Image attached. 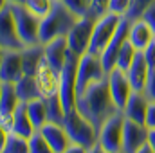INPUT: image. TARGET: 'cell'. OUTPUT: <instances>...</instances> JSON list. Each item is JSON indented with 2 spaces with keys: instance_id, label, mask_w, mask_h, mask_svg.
Segmentation results:
<instances>
[{
  "instance_id": "6da1fadb",
  "label": "cell",
  "mask_w": 155,
  "mask_h": 153,
  "mask_svg": "<svg viewBox=\"0 0 155 153\" xmlns=\"http://www.w3.org/2000/svg\"><path fill=\"white\" fill-rule=\"evenodd\" d=\"M76 108L79 114H83L97 130L103 126V122L119 112L114 103V97L110 94L108 76L92 83L83 94L76 97Z\"/></svg>"
},
{
  "instance_id": "7a4b0ae2",
  "label": "cell",
  "mask_w": 155,
  "mask_h": 153,
  "mask_svg": "<svg viewBox=\"0 0 155 153\" xmlns=\"http://www.w3.org/2000/svg\"><path fill=\"white\" fill-rule=\"evenodd\" d=\"M78 20L79 16L63 0H54L49 15H45L40 22V41L45 45L54 38L67 36Z\"/></svg>"
},
{
  "instance_id": "3957f363",
  "label": "cell",
  "mask_w": 155,
  "mask_h": 153,
  "mask_svg": "<svg viewBox=\"0 0 155 153\" xmlns=\"http://www.w3.org/2000/svg\"><path fill=\"white\" fill-rule=\"evenodd\" d=\"M63 126H65V130H67L72 144H79V146L90 150L99 141V130L83 114H79L78 108H74V110H71V112L65 114Z\"/></svg>"
},
{
  "instance_id": "277c9868",
  "label": "cell",
  "mask_w": 155,
  "mask_h": 153,
  "mask_svg": "<svg viewBox=\"0 0 155 153\" xmlns=\"http://www.w3.org/2000/svg\"><path fill=\"white\" fill-rule=\"evenodd\" d=\"M79 58L76 52L69 50L67 61L60 72V99L63 103L65 112H71L76 108V79H78V67H79Z\"/></svg>"
},
{
  "instance_id": "5b68a950",
  "label": "cell",
  "mask_w": 155,
  "mask_h": 153,
  "mask_svg": "<svg viewBox=\"0 0 155 153\" xmlns=\"http://www.w3.org/2000/svg\"><path fill=\"white\" fill-rule=\"evenodd\" d=\"M9 7H11L18 34L24 41V45L27 47V45L41 43L40 41V22H41V18L36 16L31 9H27L24 4H9Z\"/></svg>"
},
{
  "instance_id": "8992f818",
  "label": "cell",
  "mask_w": 155,
  "mask_h": 153,
  "mask_svg": "<svg viewBox=\"0 0 155 153\" xmlns=\"http://www.w3.org/2000/svg\"><path fill=\"white\" fill-rule=\"evenodd\" d=\"M121 15L116 13H107L105 16L97 18L96 20V25H94V33H92V40H90V45H88V54H94V56H101L103 50L107 49L108 41L112 40L114 33H116L117 25L121 22Z\"/></svg>"
},
{
  "instance_id": "52a82bcc",
  "label": "cell",
  "mask_w": 155,
  "mask_h": 153,
  "mask_svg": "<svg viewBox=\"0 0 155 153\" xmlns=\"http://www.w3.org/2000/svg\"><path fill=\"white\" fill-rule=\"evenodd\" d=\"M108 76V72L103 67V61L99 56L94 54H83L79 58V67H78V79H76V97L83 94L92 83L103 79Z\"/></svg>"
},
{
  "instance_id": "ba28073f",
  "label": "cell",
  "mask_w": 155,
  "mask_h": 153,
  "mask_svg": "<svg viewBox=\"0 0 155 153\" xmlns=\"http://www.w3.org/2000/svg\"><path fill=\"white\" fill-rule=\"evenodd\" d=\"M123 128H124V114L119 110L108 117L99 128V144L110 153H121L123 150Z\"/></svg>"
},
{
  "instance_id": "9c48e42d",
  "label": "cell",
  "mask_w": 155,
  "mask_h": 153,
  "mask_svg": "<svg viewBox=\"0 0 155 153\" xmlns=\"http://www.w3.org/2000/svg\"><path fill=\"white\" fill-rule=\"evenodd\" d=\"M94 25H96V20L90 15H85V16H81L78 20L76 25L69 31V34H67L69 49L72 52H76L78 56L87 54L90 40H92V33H94Z\"/></svg>"
},
{
  "instance_id": "30bf717a",
  "label": "cell",
  "mask_w": 155,
  "mask_h": 153,
  "mask_svg": "<svg viewBox=\"0 0 155 153\" xmlns=\"http://www.w3.org/2000/svg\"><path fill=\"white\" fill-rule=\"evenodd\" d=\"M24 47L25 45L18 34L9 4H2V7H0V49L24 50Z\"/></svg>"
},
{
  "instance_id": "8fae6325",
  "label": "cell",
  "mask_w": 155,
  "mask_h": 153,
  "mask_svg": "<svg viewBox=\"0 0 155 153\" xmlns=\"http://www.w3.org/2000/svg\"><path fill=\"white\" fill-rule=\"evenodd\" d=\"M130 25H132V20H130L128 16H123V18H121V22H119V25H117L116 33H114V36H112V40L108 41L107 49H105V50H103V54L99 56V58H101V61H103V67H105V70H107V72H110V70L116 67L119 50L123 49L124 41L128 40Z\"/></svg>"
},
{
  "instance_id": "7c38bea8",
  "label": "cell",
  "mask_w": 155,
  "mask_h": 153,
  "mask_svg": "<svg viewBox=\"0 0 155 153\" xmlns=\"http://www.w3.org/2000/svg\"><path fill=\"white\" fill-rule=\"evenodd\" d=\"M24 76V58L22 50L2 49L0 50V81L18 83Z\"/></svg>"
},
{
  "instance_id": "4fadbf2b",
  "label": "cell",
  "mask_w": 155,
  "mask_h": 153,
  "mask_svg": "<svg viewBox=\"0 0 155 153\" xmlns=\"http://www.w3.org/2000/svg\"><path fill=\"white\" fill-rule=\"evenodd\" d=\"M148 144V126L124 119L123 128V153H137L143 146Z\"/></svg>"
},
{
  "instance_id": "5bb4252c",
  "label": "cell",
  "mask_w": 155,
  "mask_h": 153,
  "mask_svg": "<svg viewBox=\"0 0 155 153\" xmlns=\"http://www.w3.org/2000/svg\"><path fill=\"white\" fill-rule=\"evenodd\" d=\"M108 85H110V94H112V97H114L116 106L119 110H123L124 105L128 103L132 92H134L126 70H123V69H119V67H114V69L108 72Z\"/></svg>"
},
{
  "instance_id": "9a60e30c",
  "label": "cell",
  "mask_w": 155,
  "mask_h": 153,
  "mask_svg": "<svg viewBox=\"0 0 155 153\" xmlns=\"http://www.w3.org/2000/svg\"><path fill=\"white\" fill-rule=\"evenodd\" d=\"M69 41L67 36H60V38L51 40L49 43H45V60L49 61V65L52 67V70L60 76L65 61H67V56H69Z\"/></svg>"
},
{
  "instance_id": "2e32d148",
  "label": "cell",
  "mask_w": 155,
  "mask_h": 153,
  "mask_svg": "<svg viewBox=\"0 0 155 153\" xmlns=\"http://www.w3.org/2000/svg\"><path fill=\"white\" fill-rule=\"evenodd\" d=\"M40 133L45 137V141L51 144V148L54 150V153H63L71 144V137L65 130L63 124H56V122H45L41 128H40Z\"/></svg>"
},
{
  "instance_id": "e0dca14e",
  "label": "cell",
  "mask_w": 155,
  "mask_h": 153,
  "mask_svg": "<svg viewBox=\"0 0 155 153\" xmlns=\"http://www.w3.org/2000/svg\"><path fill=\"white\" fill-rule=\"evenodd\" d=\"M36 81H38V86L43 97H49V96L60 92V76L52 70V67L49 65V61L45 58L41 60L38 70H36Z\"/></svg>"
},
{
  "instance_id": "ac0fdd59",
  "label": "cell",
  "mask_w": 155,
  "mask_h": 153,
  "mask_svg": "<svg viewBox=\"0 0 155 153\" xmlns=\"http://www.w3.org/2000/svg\"><path fill=\"white\" fill-rule=\"evenodd\" d=\"M148 105H150V99L144 96V92H132L128 103L124 105L123 108V114L124 119H130V121H135V122H141L144 124L146 121V112H148Z\"/></svg>"
},
{
  "instance_id": "d6986e66",
  "label": "cell",
  "mask_w": 155,
  "mask_h": 153,
  "mask_svg": "<svg viewBox=\"0 0 155 153\" xmlns=\"http://www.w3.org/2000/svg\"><path fill=\"white\" fill-rule=\"evenodd\" d=\"M148 72H150V65L146 63V58H144L143 50H137L130 69L126 70L128 79L132 83V88L135 92H143L144 90V85H146V79H148Z\"/></svg>"
},
{
  "instance_id": "ffe728a7",
  "label": "cell",
  "mask_w": 155,
  "mask_h": 153,
  "mask_svg": "<svg viewBox=\"0 0 155 153\" xmlns=\"http://www.w3.org/2000/svg\"><path fill=\"white\" fill-rule=\"evenodd\" d=\"M155 38V31L143 20H134L130 25V33H128V40L135 45L137 50H144Z\"/></svg>"
},
{
  "instance_id": "44dd1931",
  "label": "cell",
  "mask_w": 155,
  "mask_h": 153,
  "mask_svg": "<svg viewBox=\"0 0 155 153\" xmlns=\"http://www.w3.org/2000/svg\"><path fill=\"white\" fill-rule=\"evenodd\" d=\"M22 58H24V74L27 76H36L41 60L45 58V45L36 43V45H27L22 50Z\"/></svg>"
},
{
  "instance_id": "7402d4cb",
  "label": "cell",
  "mask_w": 155,
  "mask_h": 153,
  "mask_svg": "<svg viewBox=\"0 0 155 153\" xmlns=\"http://www.w3.org/2000/svg\"><path fill=\"white\" fill-rule=\"evenodd\" d=\"M13 115H15V133H18V135H22V137L29 139V137L36 132V128H35V124H33V121H31V117H29L27 103H25V101H20L18 106L15 108Z\"/></svg>"
},
{
  "instance_id": "603a6c76",
  "label": "cell",
  "mask_w": 155,
  "mask_h": 153,
  "mask_svg": "<svg viewBox=\"0 0 155 153\" xmlns=\"http://www.w3.org/2000/svg\"><path fill=\"white\" fill-rule=\"evenodd\" d=\"M15 86H16V94H18L20 101L31 103V101H35V99L43 97V96H41V90H40V86H38V81H36V76H27V74H24L18 83H15Z\"/></svg>"
},
{
  "instance_id": "cb8c5ba5",
  "label": "cell",
  "mask_w": 155,
  "mask_h": 153,
  "mask_svg": "<svg viewBox=\"0 0 155 153\" xmlns=\"http://www.w3.org/2000/svg\"><path fill=\"white\" fill-rule=\"evenodd\" d=\"M18 103H20V97L16 94L15 83L0 81V114H13Z\"/></svg>"
},
{
  "instance_id": "d4e9b609",
  "label": "cell",
  "mask_w": 155,
  "mask_h": 153,
  "mask_svg": "<svg viewBox=\"0 0 155 153\" xmlns=\"http://www.w3.org/2000/svg\"><path fill=\"white\" fill-rule=\"evenodd\" d=\"M0 153H31L29 151V139L18 133H4L2 132V144Z\"/></svg>"
},
{
  "instance_id": "484cf974",
  "label": "cell",
  "mask_w": 155,
  "mask_h": 153,
  "mask_svg": "<svg viewBox=\"0 0 155 153\" xmlns=\"http://www.w3.org/2000/svg\"><path fill=\"white\" fill-rule=\"evenodd\" d=\"M43 99H45V105H47V119H49V122L63 124L67 112L63 108V103L60 99V94H52V96L43 97Z\"/></svg>"
},
{
  "instance_id": "4316f807",
  "label": "cell",
  "mask_w": 155,
  "mask_h": 153,
  "mask_svg": "<svg viewBox=\"0 0 155 153\" xmlns=\"http://www.w3.org/2000/svg\"><path fill=\"white\" fill-rule=\"evenodd\" d=\"M27 112H29V117L35 124V128L40 130L49 119H47V105H45V99L40 97V99H35L31 103H27Z\"/></svg>"
},
{
  "instance_id": "83f0119b",
  "label": "cell",
  "mask_w": 155,
  "mask_h": 153,
  "mask_svg": "<svg viewBox=\"0 0 155 153\" xmlns=\"http://www.w3.org/2000/svg\"><path fill=\"white\" fill-rule=\"evenodd\" d=\"M135 54H137L135 45H134L130 40H126V41H124V45H123V49L119 50L116 67L123 69V70H128V69H130V65H132V61H134V58H135Z\"/></svg>"
},
{
  "instance_id": "f1b7e54d",
  "label": "cell",
  "mask_w": 155,
  "mask_h": 153,
  "mask_svg": "<svg viewBox=\"0 0 155 153\" xmlns=\"http://www.w3.org/2000/svg\"><path fill=\"white\" fill-rule=\"evenodd\" d=\"M29 151L31 153H54V150H52L51 144L45 141V137L40 133V130H36V132L29 137Z\"/></svg>"
},
{
  "instance_id": "f546056e",
  "label": "cell",
  "mask_w": 155,
  "mask_h": 153,
  "mask_svg": "<svg viewBox=\"0 0 155 153\" xmlns=\"http://www.w3.org/2000/svg\"><path fill=\"white\" fill-rule=\"evenodd\" d=\"M52 4H54V0H25L24 2V5L27 9H31L40 18H43L45 15H49V11L52 9Z\"/></svg>"
},
{
  "instance_id": "4dcf8cb0",
  "label": "cell",
  "mask_w": 155,
  "mask_h": 153,
  "mask_svg": "<svg viewBox=\"0 0 155 153\" xmlns=\"http://www.w3.org/2000/svg\"><path fill=\"white\" fill-rule=\"evenodd\" d=\"M153 2L155 0H132L130 9H128V13H126L124 16H128L132 22H134V20H139V18H143L144 11H146Z\"/></svg>"
},
{
  "instance_id": "1f68e13d",
  "label": "cell",
  "mask_w": 155,
  "mask_h": 153,
  "mask_svg": "<svg viewBox=\"0 0 155 153\" xmlns=\"http://www.w3.org/2000/svg\"><path fill=\"white\" fill-rule=\"evenodd\" d=\"M108 4H110V0H90L88 15H90L94 20L105 16V15L108 13Z\"/></svg>"
},
{
  "instance_id": "d6a6232c",
  "label": "cell",
  "mask_w": 155,
  "mask_h": 153,
  "mask_svg": "<svg viewBox=\"0 0 155 153\" xmlns=\"http://www.w3.org/2000/svg\"><path fill=\"white\" fill-rule=\"evenodd\" d=\"M74 13H76L78 16L81 18V16H85V15H88V7H90V0H63Z\"/></svg>"
},
{
  "instance_id": "836d02e7",
  "label": "cell",
  "mask_w": 155,
  "mask_h": 153,
  "mask_svg": "<svg viewBox=\"0 0 155 153\" xmlns=\"http://www.w3.org/2000/svg\"><path fill=\"white\" fill-rule=\"evenodd\" d=\"M130 4H132V0H110L108 13H116V15L124 16L128 13V9H130Z\"/></svg>"
},
{
  "instance_id": "e575fe53",
  "label": "cell",
  "mask_w": 155,
  "mask_h": 153,
  "mask_svg": "<svg viewBox=\"0 0 155 153\" xmlns=\"http://www.w3.org/2000/svg\"><path fill=\"white\" fill-rule=\"evenodd\" d=\"M0 132L4 133L15 132V115L13 114H0Z\"/></svg>"
},
{
  "instance_id": "d590c367",
  "label": "cell",
  "mask_w": 155,
  "mask_h": 153,
  "mask_svg": "<svg viewBox=\"0 0 155 153\" xmlns=\"http://www.w3.org/2000/svg\"><path fill=\"white\" fill-rule=\"evenodd\" d=\"M144 96L150 99V101H155V69H150L148 72V79H146V85H144Z\"/></svg>"
},
{
  "instance_id": "8d00e7d4",
  "label": "cell",
  "mask_w": 155,
  "mask_h": 153,
  "mask_svg": "<svg viewBox=\"0 0 155 153\" xmlns=\"http://www.w3.org/2000/svg\"><path fill=\"white\" fill-rule=\"evenodd\" d=\"M144 58H146V63L150 65V69H155V40L143 50Z\"/></svg>"
},
{
  "instance_id": "74e56055",
  "label": "cell",
  "mask_w": 155,
  "mask_h": 153,
  "mask_svg": "<svg viewBox=\"0 0 155 153\" xmlns=\"http://www.w3.org/2000/svg\"><path fill=\"white\" fill-rule=\"evenodd\" d=\"M143 20H144V22H146V24H148V25H150V27L155 31V2L150 5V7H148V9H146V11H144Z\"/></svg>"
},
{
  "instance_id": "f35d334b",
  "label": "cell",
  "mask_w": 155,
  "mask_h": 153,
  "mask_svg": "<svg viewBox=\"0 0 155 153\" xmlns=\"http://www.w3.org/2000/svg\"><path fill=\"white\" fill-rule=\"evenodd\" d=\"M144 124L148 128H155V101H150V105H148V112H146Z\"/></svg>"
},
{
  "instance_id": "ab89813d",
  "label": "cell",
  "mask_w": 155,
  "mask_h": 153,
  "mask_svg": "<svg viewBox=\"0 0 155 153\" xmlns=\"http://www.w3.org/2000/svg\"><path fill=\"white\" fill-rule=\"evenodd\" d=\"M87 151H88V150L83 148V146H79V144H71L63 153H87Z\"/></svg>"
},
{
  "instance_id": "60d3db41",
  "label": "cell",
  "mask_w": 155,
  "mask_h": 153,
  "mask_svg": "<svg viewBox=\"0 0 155 153\" xmlns=\"http://www.w3.org/2000/svg\"><path fill=\"white\" fill-rule=\"evenodd\" d=\"M148 144L155 151V128H148Z\"/></svg>"
},
{
  "instance_id": "b9f144b4",
  "label": "cell",
  "mask_w": 155,
  "mask_h": 153,
  "mask_svg": "<svg viewBox=\"0 0 155 153\" xmlns=\"http://www.w3.org/2000/svg\"><path fill=\"white\" fill-rule=\"evenodd\" d=\"M87 153H110V151H108V150H105V148H103V146L97 142L96 146H92V148H90V150H88Z\"/></svg>"
},
{
  "instance_id": "7bdbcfd3",
  "label": "cell",
  "mask_w": 155,
  "mask_h": 153,
  "mask_svg": "<svg viewBox=\"0 0 155 153\" xmlns=\"http://www.w3.org/2000/svg\"><path fill=\"white\" fill-rule=\"evenodd\" d=\"M137 153H155V151L150 148V144H146V146H143V148H141Z\"/></svg>"
},
{
  "instance_id": "ee69618b",
  "label": "cell",
  "mask_w": 155,
  "mask_h": 153,
  "mask_svg": "<svg viewBox=\"0 0 155 153\" xmlns=\"http://www.w3.org/2000/svg\"><path fill=\"white\" fill-rule=\"evenodd\" d=\"M4 2H5V4H24L25 0H2V4H4Z\"/></svg>"
},
{
  "instance_id": "f6af8a7d",
  "label": "cell",
  "mask_w": 155,
  "mask_h": 153,
  "mask_svg": "<svg viewBox=\"0 0 155 153\" xmlns=\"http://www.w3.org/2000/svg\"><path fill=\"white\" fill-rule=\"evenodd\" d=\"M121 153H123V151H121Z\"/></svg>"
},
{
  "instance_id": "bcb514c9",
  "label": "cell",
  "mask_w": 155,
  "mask_h": 153,
  "mask_svg": "<svg viewBox=\"0 0 155 153\" xmlns=\"http://www.w3.org/2000/svg\"><path fill=\"white\" fill-rule=\"evenodd\" d=\"M153 40H155V38H153Z\"/></svg>"
}]
</instances>
